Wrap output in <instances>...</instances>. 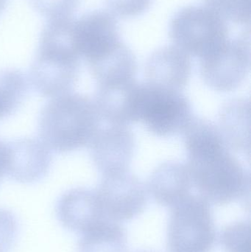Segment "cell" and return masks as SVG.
<instances>
[{"mask_svg":"<svg viewBox=\"0 0 251 252\" xmlns=\"http://www.w3.org/2000/svg\"><path fill=\"white\" fill-rule=\"evenodd\" d=\"M101 119L94 100L78 93L52 97L38 118L39 139L51 151L62 154L89 146Z\"/></svg>","mask_w":251,"mask_h":252,"instance_id":"6da1fadb","label":"cell"},{"mask_svg":"<svg viewBox=\"0 0 251 252\" xmlns=\"http://www.w3.org/2000/svg\"><path fill=\"white\" fill-rule=\"evenodd\" d=\"M193 186L209 203L224 205L250 195V175L225 145L188 156Z\"/></svg>","mask_w":251,"mask_h":252,"instance_id":"7a4b0ae2","label":"cell"},{"mask_svg":"<svg viewBox=\"0 0 251 252\" xmlns=\"http://www.w3.org/2000/svg\"><path fill=\"white\" fill-rule=\"evenodd\" d=\"M217 239L209 203L189 195L172 207L167 235L168 252H211Z\"/></svg>","mask_w":251,"mask_h":252,"instance_id":"3957f363","label":"cell"},{"mask_svg":"<svg viewBox=\"0 0 251 252\" xmlns=\"http://www.w3.org/2000/svg\"><path fill=\"white\" fill-rule=\"evenodd\" d=\"M169 35L175 46L200 59L228 39V27L226 21L209 7L190 5L171 19Z\"/></svg>","mask_w":251,"mask_h":252,"instance_id":"277c9868","label":"cell"},{"mask_svg":"<svg viewBox=\"0 0 251 252\" xmlns=\"http://www.w3.org/2000/svg\"><path fill=\"white\" fill-rule=\"evenodd\" d=\"M138 121L157 136L182 133L193 118L191 103L181 92L171 91L148 83L139 85Z\"/></svg>","mask_w":251,"mask_h":252,"instance_id":"5b68a950","label":"cell"},{"mask_svg":"<svg viewBox=\"0 0 251 252\" xmlns=\"http://www.w3.org/2000/svg\"><path fill=\"white\" fill-rule=\"evenodd\" d=\"M80 58L73 49L39 44L29 70V84L44 97L71 93L79 75Z\"/></svg>","mask_w":251,"mask_h":252,"instance_id":"8992f818","label":"cell"},{"mask_svg":"<svg viewBox=\"0 0 251 252\" xmlns=\"http://www.w3.org/2000/svg\"><path fill=\"white\" fill-rule=\"evenodd\" d=\"M250 30L234 39L228 38L221 47L200 59L202 79L219 92L238 88L250 70Z\"/></svg>","mask_w":251,"mask_h":252,"instance_id":"52a82bcc","label":"cell"},{"mask_svg":"<svg viewBox=\"0 0 251 252\" xmlns=\"http://www.w3.org/2000/svg\"><path fill=\"white\" fill-rule=\"evenodd\" d=\"M96 192L106 219L116 223L137 218L147 204V189L128 170L103 176Z\"/></svg>","mask_w":251,"mask_h":252,"instance_id":"ba28073f","label":"cell"},{"mask_svg":"<svg viewBox=\"0 0 251 252\" xmlns=\"http://www.w3.org/2000/svg\"><path fill=\"white\" fill-rule=\"evenodd\" d=\"M73 35L78 55L88 63L100 59L121 41L117 20L109 10H96L74 20Z\"/></svg>","mask_w":251,"mask_h":252,"instance_id":"9c48e42d","label":"cell"},{"mask_svg":"<svg viewBox=\"0 0 251 252\" xmlns=\"http://www.w3.org/2000/svg\"><path fill=\"white\" fill-rule=\"evenodd\" d=\"M135 145L128 126L108 124L100 126L89 147L94 165L105 176L128 170Z\"/></svg>","mask_w":251,"mask_h":252,"instance_id":"30bf717a","label":"cell"},{"mask_svg":"<svg viewBox=\"0 0 251 252\" xmlns=\"http://www.w3.org/2000/svg\"><path fill=\"white\" fill-rule=\"evenodd\" d=\"M7 172L10 179L22 184L38 182L48 173L52 164L51 151L35 138H22L7 142Z\"/></svg>","mask_w":251,"mask_h":252,"instance_id":"8fae6325","label":"cell"},{"mask_svg":"<svg viewBox=\"0 0 251 252\" xmlns=\"http://www.w3.org/2000/svg\"><path fill=\"white\" fill-rule=\"evenodd\" d=\"M56 210L65 228L81 234L108 220L97 192L88 188H73L65 192L57 200Z\"/></svg>","mask_w":251,"mask_h":252,"instance_id":"7c38bea8","label":"cell"},{"mask_svg":"<svg viewBox=\"0 0 251 252\" xmlns=\"http://www.w3.org/2000/svg\"><path fill=\"white\" fill-rule=\"evenodd\" d=\"M192 72L190 56L176 46H166L152 53L146 62L147 83L165 90L181 92Z\"/></svg>","mask_w":251,"mask_h":252,"instance_id":"4fadbf2b","label":"cell"},{"mask_svg":"<svg viewBox=\"0 0 251 252\" xmlns=\"http://www.w3.org/2000/svg\"><path fill=\"white\" fill-rule=\"evenodd\" d=\"M139 85L134 79L119 84L99 86L94 102L101 121L125 126L138 122Z\"/></svg>","mask_w":251,"mask_h":252,"instance_id":"5bb4252c","label":"cell"},{"mask_svg":"<svg viewBox=\"0 0 251 252\" xmlns=\"http://www.w3.org/2000/svg\"><path fill=\"white\" fill-rule=\"evenodd\" d=\"M193 186L187 164L169 161L153 172L147 189L158 204L172 207L190 195Z\"/></svg>","mask_w":251,"mask_h":252,"instance_id":"9a60e30c","label":"cell"},{"mask_svg":"<svg viewBox=\"0 0 251 252\" xmlns=\"http://www.w3.org/2000/svg\"><path fill=\"white\" fill-rule=\"evenodd\" d=\"M250 101L236 98L225 103L220 113V133L225 146L250 155Z\"/></svg>","mask_w":251,"mask_h":252,"instance_id":"2e32d148","label":"cell"},{"mask_svg":"<svg viewBox=\"0 0 251 252\" xmlns=\"http://www.w3.org/2000/svg\"><path fill=\"white\" fill-rule=\"evenodd\" d=\"M88 65L99 86L131 81L134 79L137 71L135 55L122 41Z\"/></svg>","mask_w":251,"mask_h":252,"instance_id":"e0dca14e","label":"cell"},{"mask_svg":"<svg viewBox=\"0 0 251 252\" xmlns=\"http://www.w3.org/2000/svg\"><path fill=\"white\" fill-rule=\"evenodd\" d=\"M78 252H126L125 229L116 222L106 220L81 234Z\"/></svg>","mask_w":251,"mask_h":252,"instance_id":"ac0fdd59","label":"cell"},{"mask_svg":"<svg viewBox=\"0 0 251 252\" xmlns=\"http://www.w3.org/2000/svg\"><path fill=\"white\" fill-rule=\"evenodd\" d=\"M28 77L19 69L0 71V120L13 115L29 91Z\"/></svg>","mask_w":251,"mask_h":252,"instance_id":"d6986e66","label":"cell"},{"mask_svg":"<svg viewBox=\"0 0 251 252\" xmlns=\"http://www.w3.org/2000/svg\"><path fill=\"white\" fill-rule=\"evenodd\" d=\"M206 7L224 20L250 25L251 0H204Z\"/></svg>","mask_w":251,"mask_h":252,"instance_id":"ffe728a7","label":"cell"},{"mask_svg":"<svg viewBox=\"0 0 251 252\" xmlns=\"http://www.w3.org/2000/svg\"><path fill=\"white\" fill-rule=\"evenodd\" d=\"M250 221H238L227 226L221 235L226 252H251Z\"/></svg>","mask_w":251,"mask_h":252,"instance_id":"44dd1931","label":"cell"},{"mask_svg":"<svg viewBox=\"0 0 251 252\" xmlns=\"http://www.w3.org/2000/svg\"><path fill=\"white\" fill-rule=\"evenodd\" d=\"M34 7L49 19L72 17L80 0H31Z\"/></svg>","mask_w":251,"mask_h":252,"instance_id":"7402d4cb","label":"cell"},{"mask_svg":"<svg viewBox=\"0 0 251 252\" xmlns=\"http://www.w3.org/2000/svg\"><path fill=\"white\" fill-rule=\"evenodd\" d=\"M114 16L123 18L135 17L150 8L153 0H105Z\"/></svg>","mask_w":251,"mask_h":252,"instance_id":"603a6c76","label":"cell"},{"mask_svg":"<svg viewBox=\"0 0 251 252\" xmlns=\"http://www.w3.org/2000/svg\"><path fill=\"white\" fill-rule=\"evenodd\" d=\"M18 233V223L14 215L7 209L0 208V252H9Z\"/></svg>","mask_w":251,"mask_h":252,"instance_id":"cb8c5ba5","label":"cell"},{"mask_svg":"<svg viewBox=\"0 0 251 252\" xmlns=\"http://www.w3.org/2000/svg\"><path fill=\"white\" fill-rule=\"evenodd\" d=\"M8 145L7 142L0 139V179L7 172L8 163Z\"/></svg>","mask_w":251,"mask_h":252,"instance_id":"d4e9b609","label":"cell"},{"mask_svg":"<svg viewBox=\"0 0 251 252\" xmlns=\"http://www.w3.org/2000/svg\"><path fill=\"white\" fill-rule=\"evenodd\" d=\"M6 2H7V0H0V13L5 7Z\"/></svg>","mask_w":251,"mask_h":252,"instance_id":"484cf974","label":"cell"},{"mask_svg":"<svg viewBox=\"0 0 251 252\" xmlns=\"http://www.w3.org/2000/svg\"><path fill=\"white\" fill-rule=\"evenodd\" d=\"M137 252H151V251H139Z\"/></svg>","mask_w":251,"mask_h":252,"instance_id":"4316f807","label":"cell"}]
</instances>
